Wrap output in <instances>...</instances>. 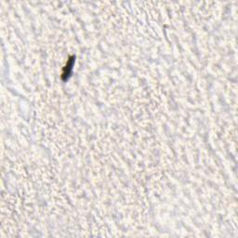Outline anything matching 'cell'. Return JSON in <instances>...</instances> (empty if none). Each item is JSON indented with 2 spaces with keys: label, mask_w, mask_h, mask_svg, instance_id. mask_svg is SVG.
<instances>
[{
  "label": "cell",
  "mask_w": 238,
  "mask_h": 238,
  "mask_svg": "<svg viewBox=\"0 0 238 238\" xmlns=\"http://www.w3.org/2000/svg\"><path fill=\"white\" fill-rule=\"evenodd\" d=\"M74 57H73V59H70V60L68 62L67 65H66V66H65V68H64L63 75H70V74H71V70H72V66H73V64H74Z\"/></svg>",
  "instance_id": "1"
}]
</instances>
